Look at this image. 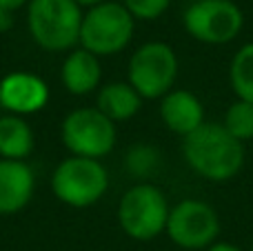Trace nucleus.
<instances>
[{
	"instance_id": "nucleus-1",
	"label": "nucleus",
	"mask_w": 253,
	"mask_h": 251,
	"mask_svg": "<svg viewBox=\"0 0 253 251\" xmlns=\"http://www.w3.org/2000/svg\"><path fill=\"white\" fill-rule=\"evenodd\" d=\"M182 154L189 167L211 182L231 180L245 165V145L218 123H202L189 133Z\"/></svg>"
},
{
	"instance_id": "nucleus-2",
	"label": "nucleus",
	"mask_w": 253,
	"mask_h": 251,
	"mask_svg": "<svg viewBox=\"0 0 253 251\" xmlns=\"http://www.w3.org/2000/svg\"><path fill=\"white\" fill-rule=\"evenodd\" d=\"M83 16L76 0H31L27 25L38 47L47 51H67L80 42Z\"/></svg>"
},
{
	"instance_id": "nucleus-3",
	"label": "nucleus",
	"mask_w": 253,
	"mask_h": 251,
	"mask_svg": "<svg viewBox=\"0 0 253 251\" xmlns=\"http://www.w3.org/2000/svg\"><path fill=\"white\" fill-rule=\"evenodd\" d=\"M51 189L60 203L83 209L96 205L109 189V173L100 160L69 156L56 167Z\"/></svg>"
},
{
	"instance_id": "nucleus-4",
	"label": "nucleus",
	"mask_w": 253,
	"mask_h": 251,
	"mask_svg": "<svg viewBox=\"0 0 253 251\" xmlns=\"http://www.w3.org/2000/svg\"><path fill=\"white\" fill-rule=\"evenodd\" d=\"M133 20L123 2H102L83 16L80 44L93 56L120 53L133 38Z\"/></svg>"
},
{
	"instance_id": "nucleus-5",
	"label": "nucleus",
	"mask_w": 253,
	"mask_h": 251,
	"mask_svg": "<svg viewBox=\"0 0 253 251\" xmlns=\"http://www.w3.org/2000/svg\"><path fill=\"white\" fill-rule=\"evenodd\" d=\"M167 220L169 205L156 185H135L120 198L118 222L129 238L153 240L167 229Z\"/></svg>"
},
{
	"instance_id": "nucleus-6",
	"label": "nucleus",
	"mask_w": 253,
	"mask_h": 251,
	"mask_svg": "<svg viewBox=\"0 0 253 251\" xmlns=\"http://www.w3.org/2000/svg\"><path fill=\"white\" fill-rule=\"evenodd\" d=\"M178 78V56L167 42H147L129 60V84L140 98H165Z\"/></svg>"
},
{
	"instance_id": "nucleus-7",
	"label": "nucleus",
	"mask_w": 253,
	"mask_h": 251,
	"mask_svg": "<svg viewBox=\"0 0 253 251\" xmlns=\"http://www.w3.org/2000/svg\"><path fill=\"white\" fill-rule=\"evenodd\" d=\"M182 20L187 34L205 44L231 42L245 25V16L233 0H196Z\"/></svg>"
},
{
	"instance_id": "nucleus-8",
	"label": "nucleus",
	"mask_w": 253,
	"mask_h": 251,
	"mask_svg": "<svg viewBox=\"0 0 253 251\" xmlns=\"http://www.w3.org/2000/svg\"><path fill=\"white\" fill-rule=\"evenodd\" d=\"M62 142L71 156L98 160L114 149L116 127L96 107L74 109L62 120Z\"/></svg>"
},
{
	"instance_id": "nucleus-9",
	"label": "nucleus",
	"mask_w": 253,
	"mask_h": 251,
	"mask_svg": "<svg viewBox=\"0 0 253 251\" xmlns=\"http://www.w3.org/2000/svg\"><path fill=\"white\" fill-rule=\"evenodd\" d=\"M165 231L180 249H209L220 234V220L211 205L189 198L169 209Z\"/></svg>"
},
{
	"instance_id": "nucleus-10",
	"label": "nucleus",
	"mask_w": 253,
	"mask_h": 251,
	"mask_svg": "<svg viewBox=\"0 0 253 251\" xmlns=\"http://www.w3.org/2000/svg\"><path fill=\"white\" fill-rule=\"evenodd\" d=\"M49 100V89L42 78L29 71H13L0 80V105L11 116H29L40 111Z\"/></svg>"
},
{
	"instance_id": "nucleus-11",
	"label": "nucleus",
	"mask_w": 253,
	"mask_h": 251,
	"mask_svg": "<svg viewBox=\"0 0 253 251\" xmlns=\"http://www.w3.org/2000/svg\"><path fill=\"white\" fill-rule=\"evenodd\" d=\"M36 178L25 160L0 158V216L18 213L34 196Z\"/></svg>"
},
{
	"instance_id": "nucleus-12",
	"label": "nucleus",
	"mask_w": 253,
	"mask_h": 251,
	"mask_svg": "<svg viewBox=\"0 0 253 251\" xmlns=\"http://www.w3.org/2000/svg\"><path fill=\"white\" fill-rule=\"evenodd\" d=\"M160 116L169 131L187 138L205 123V109L198 96H193L187 89H173L162 98Z\"/></svg>"
},
{
	"instance_id": "nucleus-13",
	"label": "nucleus",
	"mask_w": 253,
	"mask_h": 251,
	"mask_svg": "<svg viewBox=\"0 0 253 251\" xmlns=\"http://www.w3.org/2000/svg\"><path fill=\"white\" fill-rule=\"evenodd\" d=\"M100 62H98V56L89 53L87 49H74L69 56L62 62V71L60 78L62 84L69 93L74 96H87L93 89L100 84Z\"/></svg>"
},
{
	"instance_id": "nucleus-14",
	"label": "nucleus",
	"mask_w": 253,
	"mask_h": 251,
	"mask_svg": "<svg viewBox=\"0 0 253 251\" xmlns=\"http://www.w3.org/2000/svg\"><path fill=\"white\" fill-rule=\"evenodd\" d=\"M140 105H142V98H140V93L129 83L105 84L96 100V109L100 114H105L111 123L133 118L140 111Z\"/></svg>"
},
{
	"instance_id": "nucleus-15",
	"label": "nucleus",
	"mask_w": 253,
	"mask_h": 251,
	"mask_svg": "<svg viewBox=\"0 0 253 251\" xmlns=\"http://www.w3.org/2000/svg\"><path fill=\"white\" fill-rule=\"evenodd\" d=\"M34 131L20 116H2L0 118V158L2 160H25L34 151Z\"/></svg>"
},
{
	"instance_id": "nucleus-16",
	"label": "nucleus",
	"mask_w": 253,
	"mask_h": 251,
	"mask_svg": "<svg viewBox=\"0 0 253 251\" xmlns=\"http://www.w3.org/2000/svg\"><path fill=\"white\" fill-rule=\"evenodd\" d=\"M229 80L238 100L253 105V42H247L236 51L229 67Z\"/></svg>"
},
{
	"instance_id": "nucleus-17",
	"label": "nucleus",
	"mask_w": 253,
	"mask_h": 251,
	"mask_svg": "<svg viewBox=\"0 0 253 251\" xmlns=\"http://www.w3.org/2000/svg\"><path fill=\"white\" fill-rule=\"evenodd\" d=\"M222 127L231 133L236 140L247 142L253 138V105L245 100H236L229 105L224 114Z\"/></svg>"
},
{
	"instance_id": "nucleus-18",
	"label": "nucleus",
	"mask_w": 253,
	"mask_h": 251,
	"mask_svg": "<svg viewBox=\"0 0 253 251\" xmlns=\"http://www.w3.org/2000/svg\"><path fill=\"white\" fill-rule=\"evenodd\" d=\"M160 163V154L149 145H135L129 149L125 160V167L129 169L133 176H149Z\"/></svg>"
},
{
	"instance_id": "nucleus-19",
	"label": "nucleus",
	"mask_w": 253,
	"mask_h": 251,
	"mask_svg": "<svg viewBox=\"0 0 253 251\" xmlns=\"http://www.w3.org/2000/svg\"><path fill=\"white\" fill-rule=\"evenodd\" d=\"M126 11L140 20H156L169 9L171 0H123Z\"/></svg>"
},
{
	"instance_id": "nucleus-20",
	"label": "nucleus",
	"mask_w": 253,
	"mask_h": 251,
	"mask_svg": "<svg viewBox=\"0 0 253 251\" xmlns=\"http://www.w3.org/2000/svg\"><path fill=\"white\" fill-rule=\"evenodd\" d=\"M13 27V11H2L0 9V31H9Z\"/></svg>"
},
{
	"instance_id": "nucleus-21",
	"label": "nucleus",
	"mask_w": 253,
	"mask_h": 251,
	"mask_svg": "<svg viewBox=\"0 0 253 251\" xmlns=\"http://www.w3.org/2000/svg\"><path fill=\"white\" fill-rule=\"evenodd\" d=\"M25 2L27 0H0V9H2V11H16V9H20Z\"/></svg>"
},
{
	"instance_id": "nucleus-22",
	"label": "nucleus",
	"mask_w": 253,
	"mask_h": 251,
	"mask_svg": "<svg viewBox=\"0 0 253 251\" xmlns=\"http://www.w3.org/2000/svg\"><path fill=\"white\" fill-rule=\"evenodd\" d=\"M207 251H242V249L236 247V245H231V243H213Z\"/></svg>"
},
{
	"instance_id": "nucleus-23",
	"label": "nucleus",
	"mask_w": 253,
	"mask_h": 251,
	"mask_svg": "<svg viewBox=\"0 0 253 251\" xmlns=\"http://www.w3.org/2000/svg\"><path fill=\"white\" fill-rule=\"evenodd\" d=\"M76 2H78L80 7H89V9H91V7H98V4H102L105 0H76Z\"/></svg>"
},
{
	"instance_id": "nucleus-24",
	"label": "nucleus",
	"mask_w": 253,
	"mask_h": 251,
	"mask_svg": "<svg viewBox=\"0 0 253 251\" xmlns=\"http://www.w3.org/2000/svg\"><path fill=\"white\" fill-rule=\"evenodd\" d=\"M251 251H253V243H251Z\"/></svg>"
}]
</instances>
